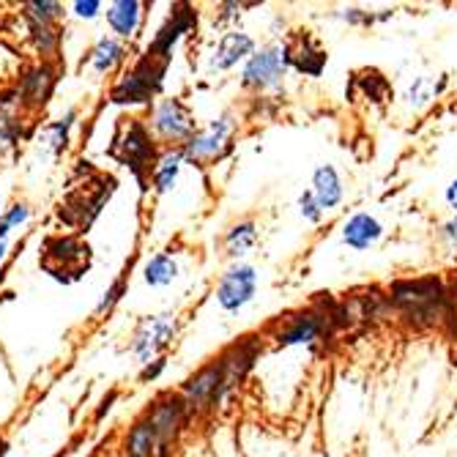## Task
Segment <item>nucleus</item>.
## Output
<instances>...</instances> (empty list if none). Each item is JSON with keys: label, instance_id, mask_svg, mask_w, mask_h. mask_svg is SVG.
<instances>
[{"label": "nucleus", "instance_id": "f257e3e1", "mask_svg": "<svg viewBox=\"0 0 457 457\" xmlns=\"http://www.w3.org/2000/svg\"><path fill=\"white\" fill-rule=\"evenodd\" d=\"M168 63H159L148 55H143L127 74H120L110 91L112 104H148L164 86Z\"/></svg>", "mask_w": 457, "mask_h": 457}, {"label": "nucleus", "instance_id": "f03ea898", "mask_svg": "<svg viewBox=\"0 0 457 457\" xmlns=\"http://www.w3.org/2000/svg\"><path fill=\"white\" fill-rule=\"evenodd\" d=\"M290 69V55H287V45H279V41H271V45H263L253 53L241 69V86L249 91H277L282 86V79Z\"/></svg>", "mask_w": 457, "mask_h": 457}, {"label": "nucleus", "instance_id": "7ed1b4c3", "mask_svg": "<svg viewBox=\"0 0 457 457\" xmlns=\"http://www.w3.org/2000/svg\"><path fill=\"white\" fill-rule=\"evenodd\" d=\"M110 156H115L120 164H127V168L135 173V179L143 181V176L151 173V164L156 162V148H154L151 129L145 127L143 120L129 118V123L115 137V145L110 148Z\"/></svg>", "mask_w": 457, "mask_h": 457}, {"label": "nucleus", "instance_id": "20e7f679", "mask_svg": "<svg viewBox=\"0 0 457 457\" xmlns=\"http://www.w3.org/2000/svg\"><path fill=\"white\" fill-rule=\"evenodd\" d=\"M236 132V115L233 112H222L217 115L212 123H205L203 129H197L184 145V159L189 164H209L225 156V151L230 148V137Z\"/></svg>", "mask_w": 457, "mask_h": 457}, {"label": "nucleus", "instance_id": "39448f33", "mask_svg": "<svg viewBox=\"0 0 457 457\" xmlns=\"http://www.w3.org/2000/svg\"><path fill=\"white\" fill-rule=\"evenodd\" d=\"M176 328H179V320H176V312H156V315H145L137 328H135V337H132V345L129 351L137 356V361L145 367L156 359H162L159 353H164L170 348L173 337H176Z\"/></svg>", "mask_w": 457, "mask_h": 457}, {"label": "nucleus", "instance_id": "423d86ee", "mask_svg": "<svg viewBox=\"0 0 457 457\" xmlns=\"http://www.w3.org/2000/svg\"><path fill=\"white\" fill-rule=\"evenodd\" d=\"M392 302L403 307L413 318H425L428 323L444 315V285L438 279H417V282H397L392 287Z\"/></svg>", "mask_w": 457, "mask_h": 457}, {"label": "nucleus", "instance_id": "0eeeda50", "mask_svg": "<svg viewBox=\"0 0 457 457\" xmlns=\"http://www.w3.org/2000/svg\"><path fill=\"white\" fill-rule=\"evenodd\" d=\"M151 132L159 140L170 143V148H181L197 132L195 115L181 99H162L151 110Z\"/></svg>", "mask_w": 457, "mask_h": 457}, {"label": "nucleus", "instance_id": "6e6552de", "mask_svg": "<svg viewBox=\"0 0 457 457\" xmlns=\"http://www.w3.org/2000/svg\"><path fill=\"white\" fill-rule=\"evenodd\" d=\"M258 294V269L249 263H230L217 282V304L222 312H241Z\"/></svg>", "mask_w": 457, "mask_h": 457}, {"label": "nucleus", "instance_id": "1a4fd4ad", "mask_svg": "<svg viewBox=\"0 0 457 457\" xmlns=\"http://www.w3.org/2000/svg\"><path fill=\"white\" fill-rule=\"evenodd\" d=\"M88 258H91L88 244L77 241L74 236H58V238L47 241L41 266H45L58 279H69L66 274L79 277L82 269H88Z\"/></svg>", "mask_w": 457, "mask_h": 457}, {"label": "nucleus", "instance_id": "9d476101", "mask_svg": "<svg viewBox=\"0 0 457 457\" xmlns=\"http://www.w3.org/2000/svg\"><path fill=\"white\" fill-rule=\"evenodd\" d=\"M187 403L181 395H168L162 397L151 405V411L145 413V420L151 422L154 433H156V444H159V452H168V446L176 441V436L181 433L184 428V420H187Z\"/></svg>", "mask_w": 457, "mask_h": 457}, {"label": "nucleus", "instance_id": "9b49d317", "mask_svg": "<svg viewBox=\"0 0 457 457\" xmlns=\"http://www.w3.org/2000/svg\"><path fill=\"white\" fill-rule=\"evenodd\" d=\"M220 386H222V364L220 359L209 361L200 367L195 376L187 378L181 397L187 403V411H205V408H217L220 405Z\"/></svg>", "mask_w": 457, "mask_h": 457}, {"label": "nucleus", "instance_id": "f8f14e48", "mask_svg": "<svg viewBox=\"0 0 457 457\" xmlns=\"http://www.w3.org/2000/svg\"><path fill=\"white\" fill-rule=\"evenodd\" d=\"M195 20H197V14L192 12V6H187V4L176 6V12L168 17V22H164V25L156 30V36H154V41L148 45L145 55L154 58V61H159V63H168V66H170L173 47L179 45L184 33L192 30Z\"/></svg>", "mask_w": 457, "mask_h": 457}, {"label": "nucleus", "instance_id": "ddd939ff", "mask_svg": "<svg viewBox=\"0 0 457 457\" xmlns=\"http://www.w3.org/2000/svg\"><path fill=\"white\" fill-rule=\"evenodd\" d=\"M258 359V343L253 337H246L244 343H236L230 345L222 356H220V364H222V386H220V403L246 378V372L253 370Z\"/></svg>", "mask_w": 457, "mask_h": 457}, {"label": "nucleus", "instance_id": "4468645a", "mask_svg": "<svg viewBox=\"0 0 457 457\" xmlns=\"http://www.w3.org/2000/svg\"><path fill=\"white\" fill-rule=\"evenodd\" d=\"M258 50L255 38L249 36L246 30H228L222 33V38L217 41V50L209 61L212 71H230L238 63H246L253 58V53Z\"/></svg>", "mask_w": 457, "mask_h": 457}, {"label": "nucleus", "instance_id": "2eb2a0df", "mask_svg": "<svg viewBox=\"0 0 457 457\" xmlns=\"http://www.w3.org/2000/svg\"><path fill=\"white\" fill-rule=\"evenodd\" d=\"M55 82H58L55 69L50 63L41 61L38 66H33L30 71H25V77L20 82V88H17L20 104L28 107V110H41V107L50 102V96L55 91Z\"/></svg>", "mask_w": 457, "mask_h": 457}, {"label": "nucleus", "instance_id": "dca6fc26", "mask_svg": "<svg viewBox=\"0 0 457 457\" xmlns=\"http://www.w3.org/2000/svg\"><path fill=\"white\" fill-rule=\"evenodd\" d=\"M340 238H343V244H345L348 249L364 253V249L376 246V244L384 238V225H381L376 217H372V214L359 212V214L348 217V222H345L343 230H340Z\"/></svg>", "mask_w": 457, "mask_h": 457}, {"label": "nucleus", "instance_id": "f3484780", "mask_svg": "<svg viewBox=\"0 0 457 457\" xmlns=\"http://www.w3.org/2000/svg\"><path fill=\"white\" fill-rule=\"evenodd\" d=\"M310 192L315 195V200L323 209V214L337 209V205L343 203V197H345V187H343V179H340L335 164H318V168L312 170Z\"/></svg>", "mask_w": 457, "mask_h": 457}, {"label": "nucleus", "instance_id": "a211bd4d", "mask_svg": "<svg viewBox=\"0 0 457 457\" xmlns=\"http://www.w3.org/2000/svg\"><path fill=\"white\" fill-rule=\"evenodd\" d=\"M104 17L115 38H132L143 22V4L140 0H115L107 6Z\"/></svg>", "mask_w": 457, "mask_h": 457}, {"label": "nucleus", "instance_id": "6ab92c4d", "mask_svg": "<svg viewBox=\"0 0 457 457\" xmlns=\"http://www.w3.org/2000/svg\"><path fill=\"white\" fill-rule=\"evenodd\" d=\"M323 331V318L315 312H302L296 318H290L287 328H282L277 335V343L282 348H294V345H310L320 337Z\"/></svg>", "mask_w": 457, "mask_h": 457}, {"label": "nucleus", "instance_id": "aec40b11", "mask_svg": "<svg viewBox=\"0 0 457 457\" xmlns=\"http://www.w3.org/2000/svg\"><path fill=\"white\" fill-rule=\"evenodd\" d=\"M184 164H187V159H184V151H181V148H168L164 154H159L156 162H154V168H151L154 189H156L159 195L170 192V189L176 187L179 176H181V168H184Z\"/></svg>", "mask_w": 457, "mask_h": 457}, {"label": "nucleus", "instance_id": "412c9836", "mask_svg": "<svg viewBox=\"0 0 457 457\" xmlns=\"http://www.w3.org/2000/svg\"><path fill=\"white\" fill-rule=\"evenodd\" d=\"M255 244H258V225L253 220H241V222L230 225L222 238V246H225L228 258H233V263H244V258L253 253Z\"/></svg>", "mask_w": 457, "mask_h": 457}, {"label": "nucleus", "instance_id": "4be33fe9", "mask_svg": "<svg viewBox=\"0 0 457 457\" xmlns=\"http://www.w3.org/2000/svg\"><path fill=\"white\" fill-rule=\"evenodd\" d=\"M287 55H290V66L299 69L302 74H310V77H318L328 61V55L315 45L312 36H302L299 45H287Z\"/></svg>", "mask_w": 457, "mask_h": 457}, {"label": "nucleus", "instance_id": "5701e85b", "mask_svg": "<svg viewBox=\"0 0 457 457\" xmlns=\"http://www.w3.org/2000/svg\"><path fill=\"white\" fill-rule=\"evenodd\" d=\"M123 58H127V47L120 45V38L102 36L88 53V66L94 69V74H110L123 63Z\"/></svg>", "mask_w": 457, "mask_h": 457}, {"label": "nucleus", "instance_id": "b1692460", "mask_svg": "<svg viewBox=\"0 0 457 457\" xmlns=\"http://www.w3.org/2000/svg\"><path fill=\"white\" fill-rule=\"evenodd\" d=\"M156 449H159V444H156V433H154L151 422L145 417L137 420L129 428L127 438H123V457H154Z\"/></svg>", "mask_w": 457, "mask_h": 457}, {"label": "nucleus", "instance_id": "393cba45", "mask_svg": "<svg viewBox=\"0 0 457 457\" xmlns=\"http://www.w3.org/2000/svg\"><path fill=\"white\" fill-rule=\"evenodd\" d=\"M28 22V36H30V45L36 47V53L47 61H53L61 50V28L58 25H45V22H33V20H25Z\"/></svg>", "mask_w": 457, "mask_h": 457}, {"label": "nucleus", "instance_id": "a878e982", "mask_svg": "<svg viewBox=\"0 0 457 457\" xmlns=\"http://www.w3.org/2000/svg\"><path fill=\"white\" fill-rule=\"evenodd\" d=\"M143 279L148 287H168L179 279V261L170 253H156L145 269H143Z\"/></svg>", "mask_w": 457, "mask_h": 457}, {"label": "nucleus", "instance_id": "bb28decb", "mask_svg": "<svg viewBox=\"0 0 457 457\" xmlns=\"http://www.w3.org/2000/svg\"><path fill=\"white\" fill-rule=\"evenodd\" d=\"M74 118H77V110H69L61 120H55V123H50V127L41 129V135H38L41 148H45L47 154H53V156H58L69 145V132L74 127Z\"/></svg>", "mask_w": 457, "mask_h": 457}, {"label": "nucleus", "instance_id": "cd10ccee", "mask_svg": "<svg viewBox=\"0 0 457 457\" xmlns=\"http://www.w3.org/2000/svg\"><path fill=\"white\" fill-rule=\"evenodd\" d=\"M444 82H446V79H441L438 86H436V79H433V77H417V79L411 82L408 94H405V102H408V107H413V110H422L425 104H430V102H433V99L441 94Z\"/></svg>", "mask_w": 457, "mask_h": 457}, {"label": "nucleus", "instance_id": "c85d7f7f", "mask_svg": "<svg viewBox=\"0 0 457 457\" xmlns=\"http://www.w3.org/2000/svg\"><path fill=\"white\" fill-rule=\"evenodd\" d=\"M63 14H66L63 4H53V0H30V4H25V12H22L25 20L45 22V25H55L58 20H63Z\"/></svg>", "mask_w": 457, "mask_h": 457}, {"label": "nucleus", "instance_id": "c756f323", "mask_svg": "<svg viewBox=\"0 0 457 457\" xmlns=\"http://www.w3.org/2000/svg\"><path fill=\"white\" fill-rule=\"evenodd\" d=\"M30 220V209L25 203H14L12 209L4 212V217H0V241H9V236L14 230H20L25 222Z\"/></svg>", "mask_w": 457, "mask_h": 457}, {"label": "nucleus", "instance_id": "7c9ffc66", "mask_svg": "<svg viewBox=\"0 0 457 457\" xmlns=\"http://www.w3.org/2000/svg\"><path fill=\"white\" fill-rule=\"evenodd\" d=\"M123 294H127V277L120 274V277H118V279H115V282H112L107 290H104V296H102V302L96 304V310H94V312H96V315H104V312H110V310H112V307H115L120 299H123Z\"/></svg>", "mask_w": 457, "mask_h": 457}, {"label": "nucleus", "instance_id": "2f4dec72", "mask_svg": "<svg viewBox=\"0 0 457 457\" xmlns=\"http://www.w3.org/2000/svg\"><path fill=\"white\" fill-rule=\"evenodd\" d=\"M299 214H302V220L310 222V225H318V222L323 220V209L318 205V200H315V195H312L310 189H304V192L299 195Z\"/></svg>", "mask_w": 457, "mask_h": 457}, {"label": "nucleus", "instance_id": "473e14b6", "mask_svg": "<svg viewBox=\"0 0 457 457\" xmlns=\"http://www.w3.org/2000/svg\"><path fill=\"white\" fill-rule=\"evenodd\" d=\"M441 241H444V246H446V253H452V255H457V214L454 217H449L444 225H441Z\"/></svg>", "mask_w": 457, "mask_h": 457}, {"label": "nucleus", "instance_id": "72a5a7b5", "mask_svg": "<svg viewBox=\"0 0 457 457\" xmlns=\"http://www.w3.org/2000/svg\"><path fill=\"white\" fill-rule=\"evenodd\" d=\"M71 12L79 20H96L99 12H102V4H99V0H77V4L71 6Z\"/></svg>", "mask_w": 457, "mask_h": 457}, {"label": "nucleus", "instance_id": "f704fd0d", "mask_svg": "<svg viewBox=\"0 0 457 457\" xmlns=\"http://www.w3.org/2000/svg\"><path fill=\"white\" fill-rule=\"evenodd\" d=\"M164 367H168V359H156V361H151V364H145L143 367V372H140V384H154L162 372H164Z\"/></svg>", "mask_w": 457, "mask_h": 457}, {"label": "nucleus", "instance_id": "c9c22d12", "mask_svg": "<svg viewBox=\"0 0 457 457\" xmlns=\"http://www.w3.org/2000/svg\"><path fill=\"white\" fill-rule=\"evenodd\" d=\"M444 197H446V205H449V209L457 214V179H452V181H449V187H446Z\"/></svg>", "mask_w": 457, "mask_h": 457}, {"label": "nucleus", "instance_id": "e433bc0d", "mask_svg": "<svg viewBox=\"0 0 457 457\" xmlns=\"http://www.w3.org/2000/svg\"><path fill=\"white\" fill-rule=\"evenodd\" d=\"M14 143H17V137L12 132H6L4 127H0V156H4L9 148H14Z\"/></svg>", "mask_w": 457, "mask_h": 457}, {"label": "nucleus", "instance_id": "4c0bfd02", "mask_svg": "<svg viewBox=\"0 0 457 457\" xmlns=\"http://www.w3.org/2000/svg\"><path fill=\"white\" fill-rule=\"evenodd\" d=\"M6 253H9V241H0V263H4Z\"/></svg>", "mask_w": 457, "mask_h": 457}, {"label": "nucleus", "instance_id": "58836bf2", "mask_svg": "<svg viewBox=\"0 0 457 457\" xmlns=\"http://www.w3.org/2000/svg\"><path fill=\"white\" fill-rule=\"evenodd\" d=\"M6 454H9V444L0 438V457H6Z\"/></svg>", "mask_w": 457, "mask_h": 457}, {"label": "nucleus", "instance_id": "ea45409f", "mask_svg": "<svg viewBox=\"0 0 457 457\" xmlns=\"http://www.w3.org/2000/svg\"><path fill=\"white\" fill-rule=\"evenodd\" d=\"M0 217H4V203H0Z\"/></svg>", "mask_w": 457, "mask_h": 457}]
</instances>
